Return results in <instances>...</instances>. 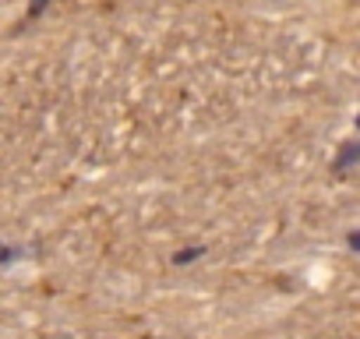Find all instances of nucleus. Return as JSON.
Instances as JSON below:
<instances>
[{
  "label": "nucleus",
  "instance_id": "obj_2",
  "mask_svg": "<svg viewBox=\"0 0 360 339\" xmlns=\"http://www.w3.org/2000/svg\"><path fill=\"white\" fill-rule=\"evenodd\" d=\"M18 258V248H8V244H0V265H8Z\"/></svg>",
  "mask_w": 360,
  "mask_h": 339
},
{
  "label": "nucleus",
  "instance_id": "obj_1",
  "mask_svg": "<svg viewBox=\"0 0 360 339\" xmlns=\"http://www.w3.org/2000/svg\"><path fill=\"white\" fill-rule=\"evenodd\" d=\"M202 255H205V244H195V248H180V251H176L169 262L180 269V265H191V262H198Z\"/></svg>",
  "mask_w": 360,
  "mask_h": 339
}]
</instances>
